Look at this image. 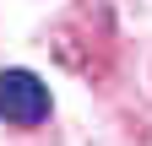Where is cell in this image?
Wrapping results in <instances>:
<instances>
[{
	"instance_id": "cell-1",
	"label": "cell",
	"mask_w": 152,
	"mask_h": 146,
	"mask_svg": "<svg viewBox=\"0 0 152 146\" xmlns=\"http://www.w3.org/2000/svg\"><path fill=\"white\" fill-rule=\"evenodd\" d=\"M49 114H54V92L38 70H22V65L0 70V119L11 130H38Z\"/></svg>"
}]
</instances>
